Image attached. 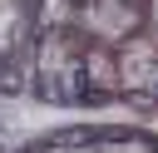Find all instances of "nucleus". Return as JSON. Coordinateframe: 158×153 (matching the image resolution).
I'll list each match as a JSON object with an SVG mask.
<instances>
[{
	"mask_svg": "<svg viewBox=\"0 0 158 153\" xmlns=\"http://www.w3.org/2000/svg\"><path fill=\"white\" fill-rule=\"evenodd\" d=\"M123 79H128V84H158V54L143 49V44L128 49V54H123Z\"/></svg>",
	"mask_w": 158,
	"mask_h": 153,
	"instance_id": "nucleus-1",
	"label": "nucleus"
}]
</instances>
